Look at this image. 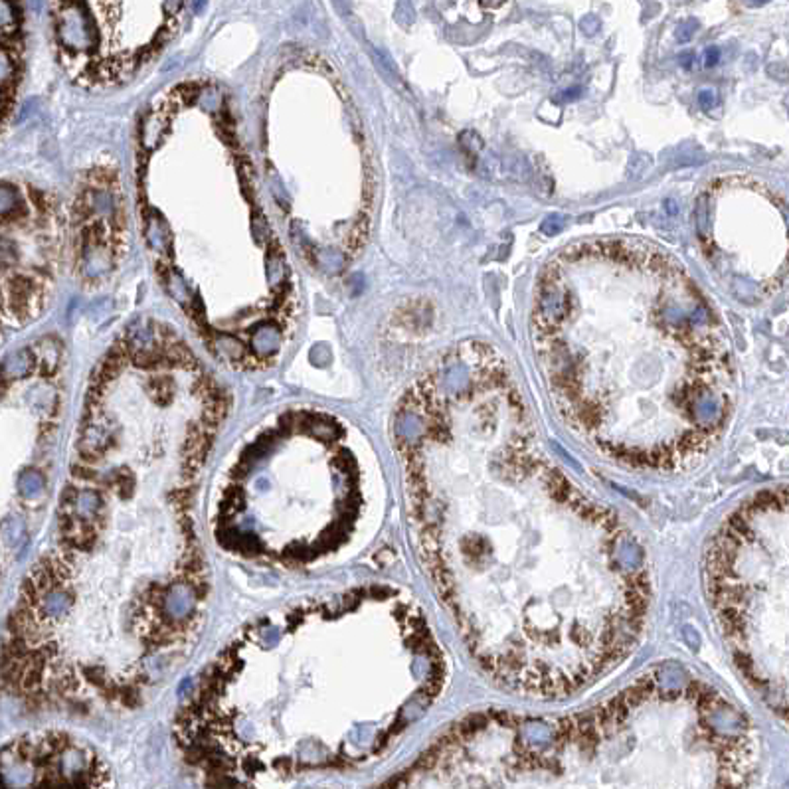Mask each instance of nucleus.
Segmentation results:
<instances>
[{"instance_id": "obj_1", "label": "nucleus", "mask_w": 789, "mask_h": 789, "mask_svg": "<svg viewBox=\"0 0 789 789\" xmlns=\"http://www.w3.org/2000/svg\"><path fill=\"white\" fill-rule=\"evenodd\" d=\"M530 337L548 392L572 425L614 412H667L700 451L732 402L724 325L680 261L639 238L570 244L538 276Z\"/></svg>"}, {"instance_id": "obj_2", "label": "nucleus", "mask_w": 789, "mask_h": 789, "mask_svg": "<svg viewBox=\"0 0 789 789\" xmlns=\"http://www.w3.org/2000/svg\"><path fill=\"white\" fill-rule=\"evenodd\" d=\"M697 236L716 279L744 303L780 291L788 271V208L753 176H720L697 206Z\"/></svg>"}, {"instance_id": "obj_3", "label": "nucleus", "mask_w": 789, "mask_h": 789, "mask_svg": "<svg viewBox=\"0 0 789 789\" xmlns=\"http://www.w3.org/2000/svg\"><path fill=\"white\" fill-rule=\"evenodd\" d=\"M22 208L0 214V334L6 325H22L42 307V281L24 266V246L14 228Z\"/></svg>"}, {"instance_id": "obj_7", "label": "nucleus", "mask_w": 789, "mask_h": 789, "mask_svg": "<svg viewBox=\"0 0 789 789\" xmlns=\"http://www.w3.org/2000/svg\"><path fill=\"white\" fill-rule=\"evenodd\" d=\"M206 4H208V0H192L194 12H202L206 9Z\"/></svg>"}, {"instance_id": "obj_5", "label": "nucleus", "mask_w": 789, "mask_h": 789, "mask_svg": "<svg viewBox=\"0 0 789 789\" xmlns=\"http://www.w3.org/2000/svg\"><path fill=\"white\" fill-rule=\"evenodd\" d=\"M18 28V9L12 0H0V42L6 44V40Z\"/></svg>"}, {"instance_id": "obj_4", "label": "nucleus", "mask_w": 789, "mask_h": 789, "mask_svg": "<svg viewBox=\"0 0 789 789\" xmlns=\"http://www.w3.org/2000/svg\"><path fill=\"white\" fill-rule=\"evenodd\" d=\"M58 38L72 52H85L95 44V28L80 2H65L60 9Z\"/></svg>"}, {"instance_id": "obj_6", "label": "nucleus", "mask_w": 789, "mask_h": 789, "mask_svg": "<svg viewBox=\"0 0 789 789\" xmlns=\"http://www.w3.org/2000/svg\"><path fill=\"white\" fill-rule=\"evenodd\" d=\"M147 238L148 241H151V246L155 249H163L165 248V244L168 241V232H166L165 224L160 220H151V224H148V229H147Z\"/></svg>"}]
</instances>
